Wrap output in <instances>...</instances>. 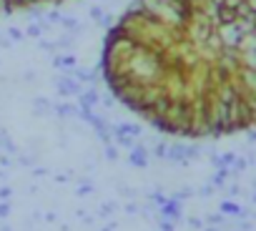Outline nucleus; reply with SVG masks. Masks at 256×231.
I'll return each mask as SVG.
<instances>
[{
  "label": "nucleus",
  "instance_id": "nucleus-1",
  "mask_svg": "<svg viewBox=\"0 0 256 231\" xmlns=\"http://www.w3.org/2000/svg\"><path fill=\"white\" fill-rule=\"evenodd\" d=\"M110 93L176 138L256 128V0H134L100 50Z\"/></svg>",
  "mask_w": 256,
  "mask_h": 231
},
{
  "label": "nucleus",
  "instance_id": "nucleus-2",
  "mask_svg": "<svg viewBox=\"0 0 256 231\" xmlns=\"http://www.w3.org/2000/svg\"><path fill=\"white\" fill-rule=\"evenodd\" d=\"M63 0H0V16H13V13H26V10H38L46 6H56Z\"/></svg>",
  "mask_w": 256,
  "mask_h": 231
}]
</instances>
